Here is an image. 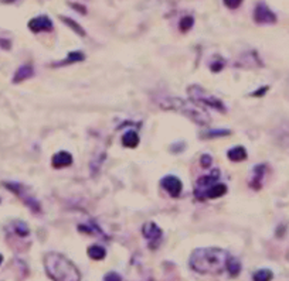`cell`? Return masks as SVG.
Segmentation results:
<instances>
[{"label": "cell", "mask_w": 289, "mask_h": 281, "mask_svg": "<svg viewBox=\"0 0 289 281\" xmlns=\"http://www.w3.org/2000/svg\"><path fill=\"white\" fill-rule=\"evenodd\" d=\"M288 259H289V253H288Z\"/></svg>", "instance_id": "cell-32"}, {"label": "cell", "mask_w": 289, "mask_h": 281, "mask_svg": "<svg viewBox=\"0 0 289 281\" xmlns=\"http://www.w3.org/2000/svg\"><path fill=\"white\" fill-rule=\"evenodd\" d=\"M10 226H12V230L15 232L17 236L26 237L30 235V229H29V226H27L24 222H22V221H15V222H12Z\"/></svg>", "instance_id": "cell-20"}, {"label": "cell", "mask_w": 289, "mask_h": 281, "mask_svg": "<svg viewBox=\"0 0 289 281\" xmlns=\"http://www.w3.org/2000/svg\"><path fill=\"white\" fill-rule=\"evenodd\" d=\"M137 144H139V136H137L136 132L129 130L128 133L123 134V137H122V146L123 147L136 148Z\"/></svg>", "instance_id": "cell-18"}, {"label": "cell", "mask_w": 289, "mask_h": 281, "mask_svg": "<svg viewBox=\"0 0 289 281\" xmlns=\"http://www.w3.org/2000/svg\"><path fill=\"white\" fill-rule=\"evenodd\" d=\"M266 172V165L265 164H259L257 165L254 171H252V177L250 179V186L252 190H261L262 186V179L265 177Z\"/></svg>", "instance_id": "cell-12"}, {"label": "cell", "mask_w": 289, "mask_h": 281, "mask_svg": "<svg viewBox=\"0 0 289 281\" xmlns=\"http://www.w3.org/2000/svg\"><path fill=\"white\" fill-rule=\"evenodd\" d=\"M187 93L190 97L191 102H194L198 106H208L214 111L220 112V113H226L227 108L226 105L221 102L219 98H215L211 95L210 92H207L204 88L198 86V85H191L187 88Z\"/></svg>", "instance_id": "cell-4"}, {"label": "cell", "mask_w": 289, "mask_h": 281, "mask_svg": "<svg viewBox=\"0 0 289 281\" xmlns=\"http://www.w3.org/2000/svg\"><path fill=\"white\" fill-rule=\"evenodd\" d=\"M193 17L191 16H186V17H183L182 22H180V30H182L183 33H186V31H189V30L193 27Z\"/></svg>", "instance_id": "cell-25"}, {"label": "cell", "mask_w": 289, "mask_h": 281, "mask_svg": "<svg viewBox=\"0 0 289 281\" xmlns=\"http://www.w3.org/2000/svg\"><path fill=\"white\" fill-rule=\"evenodd\" d=\"M142 235L148 240V246L151 250H156L162 243L163 232L155 222L144 223L143 228H142Z\"/></svg>", "instance_id": "cell-6"}, {"label": "cell", "mask_w": 289, "mask_h": 281, "mask_svg": "<svg viewBox=\"0 0 289 281\" xmlns=\"http://www.w3.org/2000/svg\"><path fill=\"white\" fill-rule=\"evenodd\" d=\"M227 271H229L231 277H237L238 274L241 273V263H240V260L230 256L229 261H227Z\"/></svg>", "instance_id": "cell-21"}, {"label": "cell", "mask_w": 289, "mask_h": 281, "mask_svg": "<svg viewBox=\"0 0 289 281\" xmlns=\"http://www.w3.org/2000/svg\"><path fill=\"white\" fill-rule=\"evenodd\" d=\"M29 29L33 33H43V31H51L53 30V22L47 16H38L29 22Z\"/></svg>", "instance_id": "cell-10"}, {"label": "cell", "mask_w": 289, "mask_h": 281, "mask_svg": "<svg viewBox=\"0 0 289 281\" xmlns=\"http://www.w3.org/2000/svg\"><path fill=\"white\" fill-rule=\"evenodd\" d=\"M2 263H3V256L0 254V264H2Z\"/></svg>", "instance_id": "cell-31"}, {"label": "cell", "mask_w": 289, "mask_h": 281, "mask_svg": "<svg viewBox=\"0 0 289 281\" xmlns=\"http://www.w3.org/2000/svg\"><path fill=\"white\" fill-rule=\"evenodd\" d=\"M227 157H229L230 161H234V163H240V161H244V160H247V150L241 146H238V147H233L230 148L229 153H227Z\"/></svg>", "instance_id": "cell-16"}, {"label": "cell", "mask_w": 289, "mask_h": 281, "mask_svg": "<svg viewBox=\"0 0 289 281\" xmlns=\"http://www.w3.org/2000/svg\"><path fill=\"white\" fill-rule=\"evenodd\" d=\"M160 185L163 186L165 191H168V194L172 198H179L180 194H182V181L175 175H166V177L162 178Z\"/></svg>", "instance_id": "cell-9"}, {"label": "cell", "mask_w": 289, "mask_h": 281, "mask_svg": "<svg viewBox=\"0 0 289 281\" xmlns=\"http://www.w3.org/2000/svg\"><path fill=\"white\" fill-rule=\"evenodd\" d=\"M274 277V274L271 270H266V268H262V270H258L255 271L254 275H252V281H271Z\"/></svg>", "instance_id": "cell-23"}, {"label": "cell", "mask_w": 289, "mask_h": 281, "mask_svg": "<svg viewBox=\"0 0 289 281\" xmlns=\"http://www.w3.org/2000/svg\"><path fill=\"white\" fill-rule=\"evenodd\" d=\"M5 186L8 188L9 191L17 195L19 200L23 201V204H26L30 211H33L34 214H40L41 212V205L29 191V188H26L23 184H19V182H5Z\"/></svg>", "instance_id": "cell-5"}, {"label": "cell", "mask_w": 289, "mask_h": 281, "mask_svg": "<svg viewBox=\"0 0 289 281\" xmlns=\"http://www.w3.org/2000/svg\"><path fill=\"white\" fill-rule=\"evenodd\" d=\"M44 268L53 281H81V274L74 263L60 253H47L44 256Z\"/></svg>", "instance_id": "cell-2"}, {"label": "cell", "mask_w": 289, "mask_h": 281, "mask_svg": "<svg viewBox=\"0 0 289 281\" xmlns=\"http://www.w3.org/2000/svg\"><path fill=\"white\" fill-rule=\"evenodd\" d=\"M230 254L219 247L196 249L190 256V267L200 274L220 275L227 270Z\"/></svg>", "instance_id": "cell-1"}, {"label": "cell", "mask_w": 289, "mask_h": 281, "mask_svg": "<svg viewBox=\"0 0 289 281\" xmlns=\"http://www.w3.org/2000/svg\"><path fill=\"white\" fill-rule=\"evenodd\" d=\"M220 178V171L215 170L207 175H203L197 179L196 186H194V195L197 200H204V195L208 188H211L214 184H217V179Z\"/></svg>", "instance_id": "cell-7"}, {"label": "cell", "mask_w": 289, "mask_h": 281, "mask_svg": "<svg viewBox=\"0 0 289 281\" xmlns=\"http://www.w3.org/2000/svg\"><path fill=\"white\" fill-rule=\"evenodd\" d=\"M80 232L83 233H87L90 236H97V237H102V239H108V236L101 230V228H98V225L94 222V221H90L88 223H83L78 226Z\"/></svg>", "instance_id": "cell-14"}, {"label": "cell", "mask_w": 289, "mask_h": 281, "mask_svg": "<svg viewBox=\"0 0 289 281\" xmlns=\"http://www.w3.org/2000/svg\"><path fill=\"white\" fill-rule=\"evenodd\" d=\"M61 22H64L65 24H68L69 27H71V30H74L78 36H81V37H85V31L84 29L78 24V23H76L74 20H71V19H68V17H64V16H61L60 17Z\"/></svg>", "instance_id": "cell-24"}, {"label": "cell", "mask_w": 289, "mask_h": 281, "mask_svg": "<svg viewBox=\"0 0 289 281\" xmlns=\"http://www.w3.org/2000/svg\"><path fill=\"white\" fill-rule=\"evenodd\" d=\"M104 281H122V277L118 273H108L105 277H104Z\"/></svg>", "instance_id": "cell-29"}, {"label": "cell", "mask_w": 289, "mask_h": 281, "mask_svg": "<svg viewBox=\"0 0 289 281\" xmlns=\"http://www.w3.org/2000/svg\"><path fill=\"white\" fill-rule=\"evenodd\" d=\"M71 164H73V155L69 154L68 151H58L51 158V165H53V168H57V170L69 167Z\"/></svg>", "instance_id": "cell-11"}, {"label": "cell", "mask_w": 289, "mask_h": 281, "mask_svg": "<svg viewBox=\"0 0 289 281\" xmlns=\"http://www.w3.org/2000/svg\"><path fill=\"white\" fill-rule=\"evenodd\" d=\"M268 89H269V86H262V88L258 89V90H255V92H252L251 97H254V98L264 97V95H265L266 92H268Z\"/></svg>", "instance_id": "cell-30"}, {"label": "cell", "mask_w": 289, "mask_h": 281, "mask_svg": "<svg viewBox=\"0 0 289 281\" xmlns=\"http://www.w3.org/2000/svg\"><path fill=\"white\" fill-rule=\"evenodd\" d=\"M34 75V69L31 65H23L20 67L17 71H16L15 76H13V82L15 83H19V82H23L26 79H29Z\"/></svg>", "instance_id": "cell-15"}, {"label": "cell", "mask_w": 289, "mask_h": 281, "mask_svg": "<svg viewBox=\"0 0 289 281\" xmlns=\"http://www.w3.org/2000/svg\"><path fill=\"white\" fill-rule=\"evenodd\" d=\"M227 194V185L226 184H214L211 188L207 190L204 198H210V200H215V198H220L223 195Z\"/></svg>", "instance_id": "cell-17"}, {"label": "cell", "mask_w": 289, "mask_h": 281, "mask_svg": "<svg viewBox=\"0 0 289 281\" xmlns=\"http://www.w3.org/2000/svg\"><path fill=\"white\" fill-rule=\"evenodd\" d=\"M85 59V55L81 51H73L69 52L68 57L65 59H62V61H58V62H53V64H50V67L51 68H60V67H67V65H73V64H76V62H83Z\"/></svg>", "instance_id": "cell-13"}, {"label": "cell", "mask_w": 289, "mask_h": 281, "mask_svg": "<svg viewBox=\"0 0 289 281\" xmlns=\"http://www.w3.org/2000/svg\"><path fill=\"white\" fill-rule=\"evenodd\" d=\"M231 132L230 130H224V129H213V130H207L205 133L201 134L203 139H215V137H224V136H230Z\"/></svg>", "instance_id": "cell-22"}, {"label": "cell", "mask_w": 289, "mask_h": 281, "mask_svg": "<svg viewBox=\"0 0 289 281\" xmlns=\"http://www.w3.org/2000/svg\"><path fill=\"white\" fill-rule=\"evenodd\" d=\"M254 20L258 24H274L276 22V16L265 3H258L257 8L254 9Z\"/></svg>", "instance_id": "cell-8"}, {"label": "cell", "mask_w": 289, "mask_h": 281, "mask_svg": "<svg viewBox=\"0 0 289 281\" xmlns=\"http://www.w3.org/2000/svg\"><path fill=\"white\" fill-rule=\"evenodd\" d=\"M224 65H226V61L219 57V61H213V62L210 64V69H211L213 72H220L221 69L224 68Z\"/></svg>", "instance_id": "cell-26"}, {"label": "cell", "mask_w": 289, "mask_h": 281, "mask_svg": "<svg viewBox=\"0 0 289 281\" xmlns=\"http://www.w3.org/2000/svg\"><path fill=\"white\" fill-rule=\"evenodd\" d=\"M88 256L92 260H104L107 256V250L99 244H92L88 247Z\"/></svg>", "instance_id": "cell-19"}, {"label": "cell", "mask_w": 289, "mask_h": 281, "mask_svg": "<svg viewBox=\"0 0 289 281\" xmlns=\"http://www.w3.org/2000/svg\"><path fill=\"white\" fill-rule=\"evenodd\" d=\"M160 106L163 109H168V111H175L179 112L184 115L186 118L191 119L196 125L198 126H207L210 125L211 119L208 116V113L201 109L198 105L194 102H187V101H183V99H177V98H172V99H166L165 102H160Z\"/></svg>", "instance_id": "cell-3"}, {"label": "cell", "mask_w": 289, "mask_h": 281, "mask_svg": "<svg viewBox=\"0 0 289 281\" xmlns=\"http://www.w3.org/2000/svg\"><path fill=\"white\" fill-rule=\"evenodd\" d=\"M243 3V0H224V5L229 9L240 8V5Z\"/></svg>", "instance_id": "cell-28"}, {"label": "cell", "mask_w": 289, "mask_h": 281, "mask_svg": "<svg viewBox=\"0 0 289 281\" xmlns=\"http://www.w3.org/2000/svg\"><path fill=\"white\" fill-rule=\"evenodd\" d=\"M200 163H201V165H203L204 168H208V167L211 165V163H213V158L207 154L201 155V158H200Z\"/></svg>", "instance_id": "cell-27"}]
</instances>
